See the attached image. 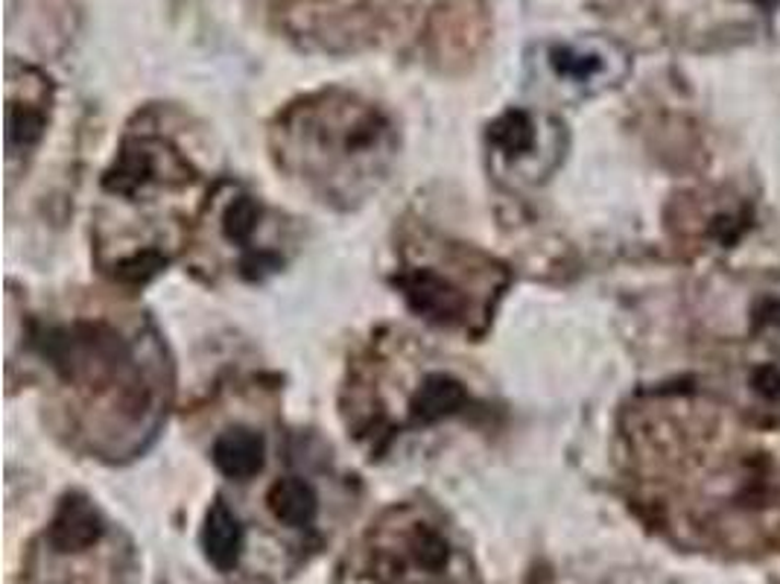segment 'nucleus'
Returning a JSON list of instances; mask_svg holds the SVG:
<instances>
[{
  "mask_svg": "<svg viewBox=\"0 0 780 584\" xmlns=\"http://www.w3.org/2000/svg\"><path fill=\"white\" fill-rule=\"evenodd\" d=\"M278 167L322 202H363L398 155V132L383 108L342 89L307 94L278 115L272 129Z\"/></svg>",
  "mask_w": 780,
  "mask_h": 584,
  "instance_id": "obj_1",
  "label": "nucleus"
},
{
  "mask_svg": "<svg viewBox=\"0 0 780 584\" xmlns=\"http://www.w3.org/2000/svg\"><path fill=\"white\" fill-rule=\"evenodd\" d=\"M42 354L85 421V435L100 412L97 433L106 435V453L141 447L152 435L161 412L159 365L143 360L135 337L103 319H77L56 325L38 337Z\"/></svg>",
  "mask_w": 780,
  "mask_h": 584,
  "instance_id": "obj_2",
  "label": "nucleus"
},
{
  "mask_svg": "<svg viewBox=\"0 0 780 584\" xmlns=\"http://www.w3.org/2000/svg\"><path fill=\"white\" fill-rule=\"evenodd\" d=\"M398 287L424 319L474 330L491 316L505 275L488 257L442 246V252L421 260L407 257L398 272Z\"/></svg>",
  "mask_w": 780,
  "mask_h": 584,
  "instance_id": "obj_3",
  "label": "nucleus"
},
{
  "mask_svg": "<svg viewBox=\"0 0 780 584\" xmlns=\"http://www.w3.org/2000/svg\"><path fill=\"white\" fill-rule=\"evenodd\" d=\"M418 0H272V15L302 45L357 50L395 36Z\"/></svg>",
  "mask_w": 780,
  "mask_h": 584,
  "instance_id": "obj_4",
  "label": "nucleus"
},
{
  "mask_svg": "<svg viewBox=\"0 0 780 584\" xmlns=\"http://www.w3.org/2000/svg\"><path fill=\"white\" fill-rule=\"evenodd\" d=\"M488 143L497 173L517 182H538L561 159L559 124L524 108H512L497 117L488 129Z\"/></svg>",
  "mask_w": 780,
  "mask_h": 584,
  "instance_id": "obj_5",
  "label": "nucleus"
},
{
  "mask_svg": "<svg viewBox=\"0 0 780 584\" xmlns=\"http://www.w3.org/2000/svg\"><path fill=\"white\" fill-rule=\"evenodd\" d=\"M544 68L564 89L596 94L617 85L626 73V56L605 42H550L544 47Z\"/></svg>",
  "mask_w": 780,
  "mask_h": 584,
  "instance_id": "obj_6",
  "label": "nucleus"
},
{
  "mask_svg": "<svg viewBox=\"0 0 780 584\" xmlns=\"http://www.w3.org/2000/svg\"><path fill=\"white\" fill-rule=\"evenodd\" d=\"M491 19L482 0H456L427 21V47L439 62H465L486 45Z\"/></svg>",
  "mask_w": 780,
  "mask_h": 584,
  "instance_id": "obj_7",
  "label": "nucleus"
},
{
  "mask_svg": "<svg viewBox=\"0 0 780 584\" xmlns=\"http://www.w3.org/2000/svg\"><path fill=\"white\" fill-rule=\"evenodd\" d=\"M7 115H10V159L38 141L47 120L45 106H50V80L30 65L10 62L7 73Z\"/></svg>",
  "mask_w": 780,
  "mask_h": 584,
  "instance_id": "obj_8",
  "label": "nucleus"
},
{
  "mask_svg": "<svg viewBox=\"0 0 780 584\" xmlns=\"http://www.w3.org/2000/svg\"><path fill=\"white\" fill-rule=\"evenodd\" d=\"M211 459L231 482H248L267 465V439L255 427L234 424L213 435Z\"/></svg>",
  "mask_w": 780,
  "mask_h": 584,
  "instance_id": "obj_9",
  "label": "nucleus"
},
{
  "mask_svg": "<svg viewBox=\"0 0 780 584\" xmlns=\"http://www.w3.org/2000/svg\"><path fill=\"white\" fill-rule=\"evenodd\" d=\"M103 517L94 505L80 494L65 497V503L56 509L54 521L47 526V544L59 556H77L85 549L97 547L103 538Z\"/></svg>",
  "mask_w": 780,
  "mask_h": 584,
  "instance_id": "obj_10",
  "label": "nucleus"
},
{
  "mask_svg": "<svg viewBox=\"0 0 780 584\" xmlns=\"http://www.w3.org/2000/svg\"><path fill=\"white\" fill-rule=\"evenodd\" d=\"M267 509L284 529L304 532L319 517V491L302 474H287L267 488Z\"/></svg>",
  "mask_w": 780,
  "mask_h": 584,
  "instance_id": "obj_11",
  "label": "nucleus"
},
{
  "mask_svg": "<svg viewBox=\"0 0 780 584\" xmlns=\"http://www.w3.org/2000/svg\"><path fill=\"white\" fill-rule=\"evenodd\" d=\"M243 544H246V532H243V523H240L237 514L231 512L225 500L211 503L202 526L205 558L222 573H231L240 564Z\"/></svg>",
  "mask_w": 780,
  "mask_h": 584,
  "instance_id": "obj_12",
  "label": "nucleus"
},
{
  "mask_svg": "<svg viewBox=\"0 0 780 584\" xmlns=\"http://www.w3.org/2000/svg\"><path fill=\"white\" fill-rule=\"evenodd\" d=\"M752 392L762 404L769 407H780V365L778 363H760L752 372Z\"/></svg>",
  "mask_w": 780,
  "mask_h": 584,
  "instance_id": "obj_13",
  "label": "nucleus"
},
{
  "mask_svg": "<svg viewBox=\"0 0 780 584\" xmlns=\"http://www.w3.org/2000/svg\"><path fill=\"white\" fill-rule=\"evenodd\" d=\"M754 3H760L762 10H771V7H775V3H778V0H754Z\"/></svg>",
  "mask_w": 780,
  "mask_h": 584,
  "instance_id": "obj_14",
  "label": "nucleus"
}]
</instances>
